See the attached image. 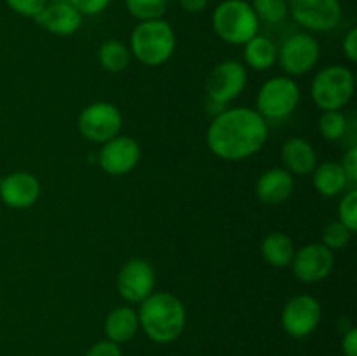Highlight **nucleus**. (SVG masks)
<instances>
[{
  "instance_id": "5",
  "label": "nucleus",
  "mask_w": 357,
  "mask_h": 356,
  "mask_svg": "<svg viewBox=\"0 0 357 356\" xmlns=\"http://www.w3.org/2000/svg\"><path fill=\"white\" fill-rule=\"evenodd\" d=\"M354 91V73L342 65H331L319 70L310 84L312 101L323 112L342 110L352 100Z\"/></svg>"
},
{
  "instance_id": "20",
  "label": "nucleus",
  "mask_w": 357,
  "mask_h": 356,
  "mask_svg": "<svg viewBox=\"0 0 357 356\" xmlns=\"http://www.w3.org/2000/svg\"><path fill=\"white\" fill-rule=\"evenodd\" d=\"M312 181L316 191L324 198H335L349 187V180L340 164L330 161L317 164L312 171Z\"/></svg>"
},
{
  "instance_id": "25",
  "label": "nucleus",
  "mask_w": 357,
  "mask_h": 356,
  "mask_svg": "<svg viewBox=\"0 0 357 356\" xmlns=\"http://www.w3.org/2000/svg\"><path fill=\"white\" fill-rule=\"evenodd\" d=\"M126 9L139 23L162 20L167 9V0H126Z\"/></svg>"
},
{
  "instance_id": "9",
  "label": "nucleus",
  "mask_w": 357,
  "mask_h": 356,
  "mask_svg": "<svg viewBox=\"0 0 357 356\" xmlns=\"http://www.w3.org/2000/svg\"><path fill=\"white\" fill-rule=\"evenodd\" d=\"M288 13L312 31L333 30L342 20L340 0H288Z\"/></svg>"
},
{
  "instance_id": "31",
  "label": "nucleus",
  "mask_w": 357,
  "mask_h": 356,
  "mask_svg": "<svg viewBox=\"0 0 357 356\" xmlns=\"http://www.w3.org/2000/svg\"><path fill=\"white\" fill-rule=\"evenodd\" d=\"M86 356H122L121 346L112 341H100L87 349Z\"/></svg>"
},
{
  "instance_id": "22",
  "label": "nucleus",
  "mask_w": 357,
  "mask_h": 356,
  "mask_svg": "<svg viewBox=\"0 0 357 356\" xmlns=\"http://www.w3.org/2000/svg\"><path fill=\"white\" fill-rule=\"evenodd\" d=\"M244 61L253 70H268L278 61V47L274 42L261 35H255L244 44Z\"/></svg>"
},
{
  "instance_id": "29",
  "label": "nucleus",
  "mask_w": 357,
  "mask_h": 356,
  "mask_svg": "<svg viewBox=\"0 0 357 356\" xmlns=\"http://www.w3.org/2000/svg\"><path fill=\"white\" fill-rule=\"evenodd\" d=\"M6 3L16 14H21V16L26 17H35L40 14V10L44 9L47 0H6Z\"/></svg>"
},
{
  "instance_id": "12",
  "label": "nucleus",
  "mask_w": 357,
  "mask_h": 356,
  "mask_svg": "<svg viewBox=\"0 0 357 356\" xmlns=\"http://www.w3.org/2000/svg\"><path fill=\"white\" fill-rule=\"evenodd\" d=\"M321 304L316 297L295 295L288 300L281 314V325L288 335L295 339H303L312 334L321 321Z\"/></svg>"
},
{
  "instance_id": "32",
  "label": "nucleus",
  "mask_w": 357,
  "mask_h": 356,
  "mask_svg": "<svg viewBox=\"0 0 357 356\" xmlns=\"http://www.w3.org/2000/svg\"><path fill=\"white\" fill-rule=\"evenodd\" d=\"M342 170H344L345 177H347L349 184H356L357 181V147L352 145L351 149L347 150V154L344 156V161H342Z\"/></svg>"
},
{
  "instance_id": "16",
  "label": "nucleus",
  "mask_w": 357,
  "mask_h": 356,
  "mask_svg": "<svg viewBox=\"0 0 357 356\" xmlns=\"http://www.w3.org/2000/svg\"><path fill=\"white\" fill-rule=\"evenodd\" d=\"M33 20L44 30L66 37V35H72L79 30L80 24H82V14L68 0H52L51 3H45L40 14L35 16Z\"/></svg>"
},
{
  "instance_id": "10",
  "label": "nucleus",
  "mask_w": 357,
  "mask_h": 356,
  "mask_svg": "<svg viewBox=\"0 0 357 356\" xmlns=\"http://www.w3.org/2000/svg\"><path fill=\"white\" fill-rule=\"evenodd\" d=\"M321 58V45L312 35L295 34L284 40L278 51L281 68L288 75H303L317 65Z\"/></svg>"
},
{
  "instance_id": "2",
  "label": "nucleus",
  "mask_w": 357,
  "mask_h": 356,
  "mask_svg": "<svg viewBox=\"0 0 357 356\" xmlns=\"http://www.w3.org/2000/svg\"><path fill=\"white\" fill-rule=\"evenodd\" d=\"M138 320L149 339L159 344H169L185 330L187 309L173 293H152L139 302Z\"/></svg>"
},
{
  "instance_id": "28",
  "label": "nucleus",
  "mask_w": 357,
  "mask_h": 356,
  "mask_svg": "<svg viewBox=\"0 0 357 356\" xmlns=\"http://www.w3.org/2000/svg\"><path fill=\"white\" fill-rule=\"evenodd\" d=\"M338 222L356 232L357 230V191L351 188L338 205Z\"/></svg>"
},
{
  "instance_id": "7",
  "label": "nucleus",
  "mask_w": 357,
  "mask_h": 356,
  "mask_svg": "<svg viewBox=\"0 0 357 356\" xmlns=\"http://www.w3.org/2000/svg\"><path fill=\"white\" fill-rule=\"evenodd\" d=\"M80 135L94 143H105L114 136L121 135L122 114L115 105L108 101H96L91 103L80 112L79 121Z\"/></svg>"
},
{
  "instance_id": "18",
  "label": "nucleus",
  "mask_w": 357,
  "mask_h": 356,
  "mask_svg": "<svg viewBox=\"0 0 357 356\" xmlns=\"http://www.w3.org/2000/svg\"><path fill=\"white\" fill-rule=\"evenodd\" d=\"M281 161L289 173L310 175L317 166V154L307 140L293 136L282 143Z\"/></svg>"
},
{
  "instance_id": "35",
  "label": "nucleus",
  "mask_w": 357,
  "mask_h": 356,
  "mask_svg": "<svg viewBox=\"0 0 357 356\" xmlns=\"http://www.w3.org/2000/svg\"><path fill=\"white\" fill-rule=\"evenodd\" d=\"M208 2L209 0H180V6L181 9L187 10V13L197 14L202 13V10L208 7Z\"/></svg>"
},
{
  "instance_id": "24",
  "label": "nucleus",
  "mask_w": 357,
  "mask_h": 356,
  "mask_svg": "<svg viewBox=\"0 0 357 356\" xmlns=\"http://www.w3.org/2000/svg\"><path fill=\"white\" fill-rule=\"evenodd\" d=\"M319 131L330 142H338L349 131L347 117L342 110H326L319 117Z\"/></svg>"
},
{
  "instance_id": "30",
  "label": "nucleus",
  "mask_w": 357,
  "mask_h": 356,
  "mask_svg": "<svg viewBox=\"0 0 357 356\" xmlns=\"http://www.w3.org/2000/svg\"><path fill=\"white\" fill-rule=\"evenodd\" d=\"M80 14H87V16H94V14H100L110 6L112 0H68Z\"/></svg>"
},
{
  "instance_id": "33",
  "label": "nucleus",
  "mask_w": 357,
  "mask_h": 356,
  "mask_svg": "<svg viewBox=\"0 0 357 356\" xmlns=\"http://www.w3.org/2000/svg\"><path fill=\"white\" fill-rule=\"evenodd\" d=\"M344 52L349 61H357V28H351L344 38Z\"/></svg>"
},
{
  "instance_id": "14",
  "label": "nucleus",
  "mask_w": 357,
  "mask_h": 356,
  "mask_svg": "<svg viewBox=\"0 0 357 356\" xmlns=\"http://www.w3.org/2000/svg\"><path fill=\"white\" fill-rule=\"evenodd\" d=\"M139 157H142V150H139L138 142H135L131 136L117 135L103 143L98 161L105 173L121 177L135 170L136 164L139 163Z\"/></svg>"
},
{
  "instance_id": "27",
  "label": "nucleus",
  "mask_w": 357,
  "mask_h": 356,
  "mask_svg": "<svg viewBox=\"0 0 357 356\" xmlns=\"http://www.w3.org/2000/svg\"><path fill=\"white\" fill-rule=\"evenodd\" d=\"M352 230L349 227H345L342 222H330L323 230V244L324 246L330 248L331 251L333 250H342L349 244L352 237Z\"/></svg>"
},
{
  "instance_id": "11",
  "label": "nucleus",
  "mask_w": 357,
  "mask_h": 356,
  "mask_svg": "<svg viewBox=\"0 0 357 356\" xmlns=\"http://www.w3.org/2000/svg\"><path fill=\"white\" fill-rule=\"evenodd\" d=\"M155 288V271L145 258H131L122 265L117 276L119 295L131 304H139Z\"/></svg>"
},
{
  "instance_id": "19",
  "label": "nucleus",
  "mask_w": 357,
  "mask_h": 356,
  "mask_svg": "<svg viewBox=\"0 0 357 356\" xmlns=\"http://www.w3.org/2000/svg\"><path fill=\"white\" fill-rule=\"evenodd\" d=\"M138 328V311L129 306L115 307L114 311L108 313L107 320H105V335H107L108 341L115 342V344L131 341Z\"/></svg>"
},
{
  "instance_id": "6",
  "label": "nucleus",
  "mask_w": 357,
  "mask_h": 356,
  "mask_svg": "<svg viewBox=\"0 0 357 356\" xmlns=\"http://www.w3.org/2000/svg\"><path fill=\"white\" fill-rule=\"evenodd\" d=\"M300 103V87L291 77L278 75L265 80L257 94V112L265 121H282Z\"/></svg>"
},
{
  "instance_id": "1",
  "label": "nucleus",
  "mask_w": 357,
  "mask_h": 356,
  "mask_svg": "<svg viewBox=\"0 0 357 356\" xmlns=\"http://www.w3.org/2000/svg\"><path fill=\"white\" fill-rule=\"evenodd\" d=\"M268 138L267 121L253 108L222 110L208 129V147L225 161H243L255 156Z\"/></svg>"
},
{
  "instance_id": "3",
  "label": "nucleus",
  "mask_w": 357,
  "mask_h": 356,
  "mask_svg": "<svg viewBox=\"0 0 357 356\" xmlns=\"http://www.w3.org/2000/svg\"><path fill=\"white\" fill-rule=\"evenodd\" d=\"M176 49V35L173 27L164 20L142 21L136 24L129 38V51L139 63L159 66L173 56Z\"/></svg>"
},
{
  "instance_id": "15",
  "label": "nucleus",
  "mask_w": 357,
  "mask_h": 356,
  "mask_svg": "<svg viewBox=\"0 0 357 356\" xmlns=\"http://www.w3.org/2000/svg\"><path fill=\"white\" fill-rule=\"evenodd\" d=\"M40 195V181L28 171H14L0 180V199L14 209L30 208Z\"/></svg>"
},
{
  "instance_id": "4",
  "label": "nucleus",
  "mask_w": 357,
  "mask_h": 356,
  "mask_svg": "<svg viewBox=\"0 0 357 356\" xmlns=\"http://www.w3.org/2000/svg\"><path fill=\"white\" fill-rule=\"evenodd\" d=\"M211 23L215 34L232 45H244L260 30V20L246 0H223L213 13Z\"/></svg>"
},
{
  "instance_id": "17",
  "label": "nucleus",
  "mask_w": 357,
  "mask_h": 356,
  "mask_svg": "<svg viewBox=\"0 0 357 356\" xmlns=\"http://www.w3.org/2000/svg\"><path fill=\"white\" fill-rule=\"evenodd\" d=\"M295 181L284 168H271L257 181V198L264 205L275 206L284 202L293 194Z\"/></svg>"
},
{
  "instance_id": "26",
  "label": "nucleus",
  "mask_w": 357,
  "mask_h": 356,
  "mask_svg": "<svg viewBox=\"0 0 357 356\" xmlns=\"http://www.w3.org/2000/svg\"><path fill=\"white\" fill-rule=\"evenodd\" d=\"M251 7L258 20L268 24L281 23L288 14V0H253Z\"/></svg>"
},
{
  "instance_id": "21",
  "label": "nucleus",
  "mask_w": 357,
  "mask_h": 356,
  "mask_svg": "<svg viewBox=\"0 0 357 356\" xmlns=\"http://www.w3.org/2000/svg\"><path fill=\"white\" fill-rule=\"evenodd\" d=\"M261 255L274 267H288L295 255V244L288 234L271 232L261 241Z\"/></svg>"
},
{
  "instance_id": "34",
  "label": "nucleus",
  "mask_w": 357,
  "mask_h": 356,
  "mask_svg": "<svg viewBox=\"0 0 357 356\" xmlns=\"http://www.w3.org/2000/svg\"><path fill=\"white\" fill-rule=\"evenodd\" d=\"M342 351L345 356H357V330L349 328L347 334L342 339Z\"/></svg>"
},
{
  "instance_id": "23",
  "label": "nucleus",
  "mask_w": 357,
  "mask_h": 356,
  "mask_svg": "<svg viewBox=\"0 0 357 356\" xmlns=\"http://www.w3.org/2000/svg\"><path fill=\"white\" fill-rule=\"evenodd\" d=\"M98 59L107 72L119 73L124 72L131 63V51L119 40H105L98 49Z\"/></svg>"
},
{
  "instance_id": "13",
  "label": "nucleus",
  "mask_w": 357,
  "mask_h": 356,
  "mask_svg": "<svg viewBox=\"0 0 357 356\" xmlns=\"http://www.w3.org/2000/svg\"><path fill=\"white\" fill-rule=\"evenodd\" d=\"M289 265L300 281L317 283L326 279L333 271L335 255L323 243H309L300 250H295Z\"/></svg>"
},
{
  "instance_id": "8",
  "label": "nucleus",
  "mask_w": 357,
  "mask_h": 356,
  "mask_svg": "<svg viewBox=\"0 0 357 356\" xmlns=\"http://www.w3.org/2000/svg\"><path fill=\"white\" fill-rule=\"evenodd\" d=\"M248 82L246 66L234 59L218 63L206 80L208 100L216 107H225L244 91Z\"/></svg>"
}]
</instances>
